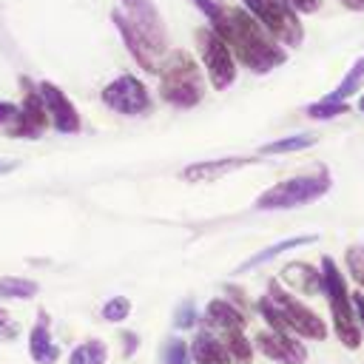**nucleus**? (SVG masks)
<instances>
[{
  "instance_id": "f257e3e1",
  "label": "nucleus",
  "mask_w": 364,
  "mask_h": 364,
  "mask_svg": "<svg viewBox=\"0 0 364 364\" xmlns=\"http://www.w3.org/2000/svg\"><path fill=\"white\" fill-rule=\"evenodd\" d=\"M222 40L228 43L233 60H239L253 74H267L287 60L284 46H279L245 9H228V26Z\"/></svg>"
},
{
  "instance_id": "4be33fe9",
  "label": "nucleus",
  "mask_w": 364,
  "mask_h": 364,
  "mask_svg": "<svg viewBox=\"0 0 364 364\" xmlns=\"http://www.w3.org/2000/svg\"><path fill=\"white\" fill-rule=\"evenodd\" d=\"M316 145V134H293V136H282V139H273L267 145H262V154L270 156V154H293V151H304Z\"/></svg>"
},
{
  "instance_id": "1a4fd4ad",
  "label": "nucleus",
  "mask_w": 364,
  "mask_h": 364,
  "mask_svg": "<svg viewBox=\"0 0 364 364\" xmlns=\"http://www.w3.org/2000/svg\"><path fill=\"white\" fill-rule=\"evenodd\" d=\"M23 102L17 105V117L6 125V136H17V139H40L48 128V111L46 102L40 97V88H34L26 77H23Z\"/></svg>"
},
{
  "instance_id": "c9c22d12",
  "label": "nucleus",
  "mask_w": 364,
  "mask_h": 364,
  "mask_svg": "<svg viewBox=\"0 0 364 364\" xmlns=\"http://www.w3.org/2000/svg\"><path fill=\"white\" fill-rule=\"evenodd\" d=\"M17 333H20L17 324H11V321H0V338H14Z\"/></svg>"
},
{
  "instance_id": "2f4dec72",
  "label": "nucleus",
  "mask_w": 364,
  "mask_h": 364,
  "mask_svg": "<svg viewBox=\"0 0 364 364\" xmlns=\"http://www.w3.org/2000/svg\"><path fill=\"white\" fill-rule=\"evenodd\" d=\"M296 14H313L321 9V0H284Z\"/></svg>"
},
{
  "instance_id": "7ed1b4c3",
  "label": "nucleus",
  "mask_w": 364,
  "mask_h": 364,
  "mask_svg": "<svg viewBox=\"0 0 364 364\" xmlns=\"http://www.w3.org/2000/svg\"><path fill=\"white\" fill-rule=\"evenodd\" d=\"M321 293L330 301V313H333V330L338 336V341L347 350H355L361 344V327L353 316V299L347 293V279L338 270V264L330 256H321Z\"/></svg>"
},
{
  "instance_id": "2eb2a0df",
  "label": "nucleus",
  "mask_w": 364,
  "mask_h": 364,
  "mask_svg": "<svg viewBox=\"0 0 364 364\" xmlns=\"http://www.w3.org/2000/svg\"><path fill=\"white\" fill-rule=\"evenodd\" d=\"M205 324L213 327L216 333L228 336V333H242L245 324H247V318H245V313H242L239 307H233L230 301L213 299V301H208V307H205Z\"/></svg>"
},
{
  "instance_id": "cd10ccee",
  "label": "nucleus",
  "mask_w": 364,
  "mask_h": 364,
  "mask_svg": "<svg viewBox=\"0 0 364 364\" xmlns=\"http://www.w3.org/2000/svg\"><path fill=\"white\" fill-rule=\"evenodd\" d=\"M344 262H347L350 279L364 290V245H350L344 250Z\"/></svg>"
},
{
  "instance_id": "f3484780",
  "label": "nucleus",
  "mask_w": 364,
  "mask_h": 364,
  "mask_svg": "<svg viewBox=\"0 0 364 364\" xmlns=\"http://www.w3.org/2000/svg\"><path fill=\"white\" fill-rule=\"evenodd\" d=\"M279 279L284 284L307 293V296H318L321 293V273L313 264H307V262H290V264H284L279 270Z\"/></svg>"
},
{
  "instance_id": "58836bf2",
  "label": "nucleus",
  "mask_w": 364,
  "mask_h": 364,
  "mask_svg": "<svg viewBox=\"0 0 364 364\" xmlns=\"http://www.w3.org/2000/svg\"><path fill=\"white\" fill-rule=\"evenodd\" d=\"M0 321H9V313H6L3 307H0Z\"/></svg>"
},
{
  "instance_id": "423d86ee",
  "label": "nucleus",
  "mask_w": 364,
  "mask_h": 364,
  "mask_svg": "<svg viewBox=\"0 0 364 364\" xmlns=\"http://www.w3.org/2000/svg\"><path fill=\"white\" fill-rule=\"evenodd\" d=\"M196 51H199V57H202V65H205V71H208L210 85H213L216 91L230 88L233 80H236V60H233L228 43H225L210 26L196 28Z\"/></svg>"
},
{
  "instance_id": "20e7f679",
  "label": "nucleus",
  "mask_w": 364,
  "mask_h": 364,
  "mask_svg": "<svg viewBox=\"0 0 364 364\" xmlns=\"http://www.w3.org/2000/svg\"><path fill=\"white\" fill-rule=\"evenodd\" d=\"M330 191V176L321 168L318 173H307V176H293L284 182H276L273 188H267L259 199H256V210H287V208H299L307 202L321 199Z\"/></svg>"
},
{
  "instance_id": "393cba45",
  "label": "nucleus",
  "mask_w": 364,
  "mask_h": 364,
  "mask_svg": "<svg viewBox=\"0 0 364 364\" xmlns=\"http://www.w3.org/2000/svg\"><path fill=\"white\" fill-rule=\"evenodd\" d=\"M193 3H196V9L208 17L210 28L222 37V34H225V26H228V6H222L219 0H193Z\"/></svg>"
},
{
  "instance_id": "4c0bfd02",
  "label": "nucleus",
  "mask_w": 364,
  "mask_h": 364,
  "mask_svg": "<svg viewBox=\"0 0 364 364\" xmlns=\"http://www.w3.org/2000/svg\"><path fill=\"white\" fill-rule=\"evenodd\" d=\"M341 6H347V9H353V11H361V9H364V0H341Z\"/></svg>"
},
{
  "instance_id": "7c9ffc66",
  "label": "nucleus",
  "mask_w": 364,
  "mask_h": 364,
  "mask_svg": "<svg viewBox=\"0 0 364 364\" xmlns=\"http://www.w3.org/2000/svg\"><path fill=\"white\" fill-rule=\"evenodd\" d=\"M191 353H188V341L182 338H171L165 344V364H188Z\"/></svg>"
},
{
  "instance_id": "412c9836",
  "label": "nucleus",
  "mask_w": 364,
  "mask_h": 364,
  "mask_svg": "<svg viewBox=\"0 0 364 364\" xmlns=\"http://www.w3.org/2000/svg\"><path fill=\"white\" fill-rule=\"evenodd\" d=\"M105 358H108V347L97 338H88L71 350L68 364H105Z\"/></svg>"
},
{
  "instance_id": "dca6fc26",
  "label": "nucleus",
  "mask_w": 364,
  "mask_h": 364,
  "mask_svg": "<svg viewBox=\"0 0 364 364\" xmlns=\"http://www.w3.org/2000/svg\"><path fill=\"white\" fill-rule=\"evenodd\" d=\"M28 355L37 361V364H54L60 358V344H54L51 333H48V313L40 310V318L37 324L31 327V336H28Z\"/></svg>"
},
{
  "instance_id": "f8f14e48",
  "label": "nucleus",
  "mask_w": 364,
  "mask_h": 364,
  "mask_svg": "<svg viewBox=\"0 0 364 364\" xmlns=\"http://www.w3.org/2000/svg\"><path fill=\"white\" fill-rule=\"evenodd\" d=\"M253 347L273 358V361H282V364H304L307 361V350L301 341H296L293 336H282V333H273V330H259L256 338H253Z\"/></svg>"
},
{
  "instance_id": "6ab92c4d",
  "label": "nucleus",
  "mask_w": 364,
  "mask_h": 364,
  "mask_svg": "<svg viewBox=\"0 0 364 364\" xmlns=\"http://www.w3.org/2000/svg\"><path fill=\"white\" fill-rule=\"evenodd\" d=\"M316 239H318L316 233H307V236H290V239H284V242H276V245H270V247H264V250L253 253L250 259H245V262L236 267V273H250L253 267H259V264H267L270 259L282 256L284 250H293V247H304V245H313Z\"/></svg>"
},
{
  "instance_id": "72a5a7b5",
  "label": "nucleus",
  "mask_w": 364,
  "mask_h": 364,
  "mask_svg": "<svg viewBox=\"0 0 364 364\" xmlns=\"http://www.w3.org/2000/svg\"><path fill=\"white\" fill-rule=\"evenodd\" d=\"M17 117V105L9 100H0V125H9Z\"/></svg>"
},
{
  "instance_id": "ddd939ff",
  "label": "nucleus",
  "mask_w": 364,
  "mask_h": 364,
  "mask_svg": "<svg viewBox=\"0 0 364 364\" xmlns=\"http://www.w3.org/2000/svg\"><path fill=\"white\" fill-rule=\"evenodd\" d=\"M111 20H114V26H117V31H119V37H122V43H125V48L131 51V57L136 60V65L142 68V71H148V74H156L159 71V63H162V57L142 40V34L128 23V17L117 9L114 14H111Z\"/></svg>"
},
{
  "instance_id": "6e6552de",
  "label": "nucleus",
  "mask_w": 364,
  "mask_h": 364,
  "mask_svg": "<svg viewBox=\"0 0 364 364\" xmlns=\"http://www.w3.org/2000/svg\"><path fill=\"white\" fill-rule=\"evenodd\" d=\"M100 97H102V102H105L111 111H117V114H122V117H142V114L151 111V94H148L145 82L136 80L134 74H119V77H114V80L102 88Z\"/></svg>"
},
{
  "instance_id": "4468645a",
  "label": "nucleus",
  "mask_w": 364,
  "mask_h": 364,
  "mask_svg": "<svg viewBox=\"0 0 364 364\" xmlns=\"http://www.w3.org/2000/svg\"><path fill=\"white\" fill-rule=\"evenodd\" d=\"M259 159L253 156H225V159H202V162H193L188 168H182V179L185 182H216L239 168H247V165H256Z\"/></svg>"
},
{
  "instance_id": "aec40b11",
  "label": "nucleus",
  "mask_w": 364,
  "mask_h": 364,
  "mask_svg": "<svg viewBox=\"0 0 364 364\" xmlns=\"http://www.w3.org/2000/svg\"><path fill=\"white\" fill-rule=\"evenodd\" d=\"M40 293V284L23 276H0V299H34Z\"/></svg>"
},
{
  "instance_id": "bb28decb",
  "label": "nucleus",
  "mask_w": 364,
  "mask_h": 364,
  "mask_svg": "<svg viewBox=\"0 0 364 364\" xmlns=\"http://www.w3.org/2000/svg\"><path fill=\"white\" fill-rule=\"evenodd\" d=\"M350 111V105L347 102H333V100H318V102H313V105H307V117L310 119H336V117H341V114H347Z\"/></svg>"
},
{
  "instance_id": "a878e982",
  "label": "nucleus",
  "mask_w": 364,
  "mask_h": 364,
  "mask_svg": "<svg viewBox=\"0 0 364 364\" xmlns=\"http://www.w3.org/2000/svg\"><path fill=\"white\" fill-rule=\"evenodd\" d=\"M256 307H259V313L264 316V321L270 324V330L273 333H282V336H290V327H287V321H284V316H282V310L270 301V296H262L259 301H256Z\"/></svg>"
},
{
  "instance_id": "9d476101",
  "label": "nucleus",
  "mask_w": 364,
  "mask_h": 364,
  "mask_svg": "<svg viewBox=\"0 0 364 364\" xmlns=\"http://www.w3.org/2000/svg\"><path fill=\"white\" fill-rule=\"evenodd\" d=\"M122 9H125V17L128 23L142 34V40L162 57L165 48H168V28H165V20L162 14L156 11L154 0H119Z\"/></svg>"
},
{
  "instance_id": "5701e85b",
  "label": "nucleus",
  "mask_w": 364,
  "mask_h": 364,
  "mask_svg": "<svg viewBox=\"0 0 364 364\" xmlns=\"http://www.w3.org/2000/svg\"><path fill=\"white\" fill-rule=\"evenodd\" d=\"M361 80H364V57H358L355 63H353V68L344 74V80L338 82V88L336 91H330L324 100H333V102H344L353 91H358L361 88Z\"/></svg>"
},
{
  "instance_id": "473e14b6",
  "label": "nucleus",
  "mask_w": 364,
  "mask_h": 364,
  "mask_svg": "<svg viewBox=\"0 0 364 364\" xmlns=\"http://www.w3.org/2000/svg\"><path fill=\"white\" fill-rule=\"evenodd\" d=\"M136 347H139V336H136V333H131V330H128V333H122V355H125V358H131V355L136 353Z\"/></svg>"
},
{
  "instance_id": "0eeeda50",
  "label": "nucleus",
  "mask_w": 364,
  "mask_h": 364,
  "mask_svg": "<svg viewBox=\"0 0 364 364\" xmlns=\"http://www.w3.org/2000/svg\"><path fill=\"white\" fill-rule=\"evenodd\" d=\"M267 296H270V301L282 310V316H284L290 333H296V336H301V338H313V341L327 338V324H324V318H318V313H313L307 304H301L296 296H290V293L282 287L279 279H270Z\"/></svg>"
},
{
  "instance_id": "39448f33",
  "label": "nucleus",
  "mask_w": 364,
  "mask_h": 364,
  "mask_svg": "<svg viewBox=\"0 0 364 364\" xmlns=\"http://www.w3.org/2000/svg\"><path fill=\"white\" fill-rule=\"evenodd\" d=\"M245 11L253 14V20L279 43V46H301L304 28L299 23V14L284 0H242Z\"/></svg>"
},
{
  "instance_id": "c756f323",
  "label": "nucleus",
  "mask_w": 364,
  "mask_h": 364,
  "mask_svg": "<svg viewBox=\"0 0 364 364\" xmlns=\"http://www.w3.org/2000/svg\"><path fill=\"white\" fill-rule=\"evenodd\" d=\"M173 324H176V330H193L196 324H199V310H196V304L188 299V301H182L179 307H176V313H173Z\"/></svg>"
},
{
  "instance_id": "a211bd4d",
  "label": "nucleus",
  "mask_w": 364,
  "mask_h": 364,
  "mask_svg": "<svg viewBox=\"0 0 364 364\" xmlns=\"http://www.w3.org/2000/svg\"><path fill=\"white\" fill-rule=\"evenodd\" d=\"M188 353L196 364H230V355L225 350V344L219 338H213L208 330H202L191 344H188Z\"/></svg>"
},
{
  "instance_id": "ea45409f",
  "label": "nucleus",
  "mask_w": 364,
  "mask_h": 364,
  "mask_svg": "<svg viewBox=\"0 0 364 364\" xmlns=\"http://www.w3.org/2000/svg\"><path fill=\"white\" fill-rule=\"evenodd\" d=\"M358 111L364 114V94H361V100H358Z\"/></svg>"
},
{
  "instance_id": "e433bc0d",
  "label": "nucleus",
  "mask_w": 364,
  "mask_h": 364,
  "mask_svg": "<svg viewBox=\"0 0 364 364\" xmlns=\"http://www.w3.org/2000/svg\"><path fill=\"white\" fill-rule=\"evenodd\" d=\"M14 168H17V162H11V159H0V176H3V173H11Z\"/></svg>"
},
{
  "instance_id": "b1692460",
  "label": "nucleus",
  "mask_w": 364,
  "mask_h": 364,
  "mask_svg": "<svg viewBox=\"0 0 364 364\" xmlns=\"http://www.w3.org/2000/svg\"><path fill=\"white\" fill-rule=\"evenodd\" d=\"M222 344H225V350H228V355H230V364H250V358H253V344H250L242 333H228V336H222Z\"/></svg>"
},
{
  "instance_id": "9b49d317",
  "label": "nucleus",
  "mask_w": 364,
  "mask_h": 364,
  "mask_svg": "<svg viewBox=\"0 0 364 364\" xmlns=\"http://www.w3.org/2000/svg\"><path fill=\"white\" fill-rule=\"evenodd\" d=\"M40 97L46 102L48 119L60 134H77L80 131V114L74 108V102L68 100V94L63 88H57L54 82H40Z\"/></svg>"
},
{
  "instance_id": "f03ea898",
  "label": "nucleus",
  "mask_w": 364,
  "mask_h": 364,
  "mask_svg": "<svg viewBox=\"0 0 364 364\" xmlns=\"http://www.w3.org/2000/svg\"><path fill=\"white\" fill-rule=\"evenodd\" d=\"M159 97L168 105L176 108H193L202 102L205 97V77L202 68L196 65V60L176 48L171 54H165V60L159 63Z\"/></svg>"
},
{
  "instance_id": "c85d7f7f",
  "label": "nucleus",
  "mask_w": 364,
  "mask_h": 364,
  "mask_svg": "<svg viewBox=\"0 0 364 364\" xmlns=\"http://www.w3.org/2000/svg\"><path fill=\"white\" fill-rule=\"evenodd\" d=\"M100 316H102L105 321H111V324H117V321H125V318L131 316V301H128L125 296H111V299L102 304Z\"/></svg>"
},
{
  "instance_id": "f704fd0d",
  "label": "nucleus",
  "mask_w": 364,
  "mask_h": 364,
  "mask_svg": "<svg viewBox=\"0 0 364 364\" xmlns=\"http://www.w3.org/2000/svg\"><path fill=\"white\" fill-rule=\"evenodd\" d=\"M350 299H353V307H355V321H358V327L364 333V293H353Z\"/></svg>"
}]
</instances>
